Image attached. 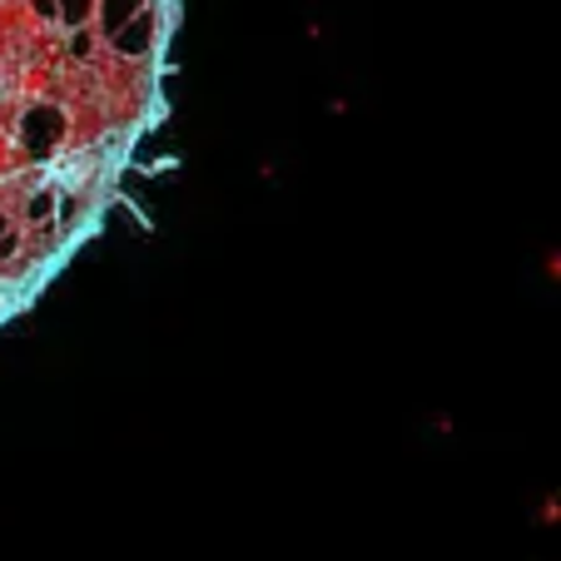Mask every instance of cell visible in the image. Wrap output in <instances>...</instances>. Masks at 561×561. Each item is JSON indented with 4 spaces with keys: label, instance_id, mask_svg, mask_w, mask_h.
Wrapping results in <instances>:
<instances>
[{
    "label": "cell",
    "instance_id": "obj_2",
    "mask_svg": "<svg viewBox=\"0 0 561 561\" xmlns=\"http://www.w3.org/2000/svg\"><path fill=\"white\" fill-rule=\"evenodd\" d=\"M537 522L541 527H557L561 522V492H547V497L537 502Z\"/></svg>",
    "mask_w": 561,
    "mask_h": 561
},
{
    "label": "cell",
    "instance_id": "obj_1",
    "mask_svg": "<svg viewBox=\"0 0 561 561\" xmlns=\"http://www.w3.org/2000/svg\"><path fill=\"white\" fill-rule=\"evenodd\" d=\"M65 135H70V125H65V115L55 105H35L31 115H25L21 125V149L31 159H50L55 149L65 145Z\"/></svg>",
    "mask_w": 561,
    "mask_h": 561
},
{
    "label": "cell",
    "instance_id": "obj_3",
    "mask_svg": "<svg viewBox=\"0 0 561 561\" xmlns=\"http://www.w3.org/2000/svg\"><path fill=\"white\" fill-rule=\"evenodd\" d=\"M541 274H547L551 284H561V244H557V249H547V254H541Z\"/></svg>",
    "mask_w": 561,
    "mask_h": 561
}]
</instances>
